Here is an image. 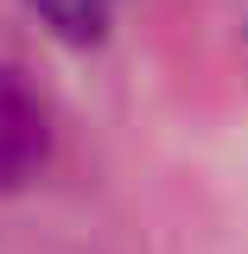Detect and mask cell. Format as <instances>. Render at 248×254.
Returning a JSON list of instances; mask_svg holds the SVG:
<instances>
[{"mask_svg":"<svg viewBox=\"0 0 248 254\" xmlns=\"http://www.w3.org/2000/svg\"><path fill=\"white\" fill-rule=\"evenodd\" d=\"M38 13V26L64 38V45H102L108 19H115V0H26Z\"/></svg>","mask_w":248,"mask_h":254,"instance_id":"obj_2","label":"cell"},{"mask_svg":"<svg viewBox=\"0 0 248 254\" xmlns=\"http://www.w3.org/2000/svg\"><path fill=\"white\" fill-rule=\"evenodd\" d=\"M51 159V115L13 64H0V190H26Z\"/></svg>","mask_w":248,"mask_h":254,"instance_id":"obj_1","label":"cell"}]
</instances>
